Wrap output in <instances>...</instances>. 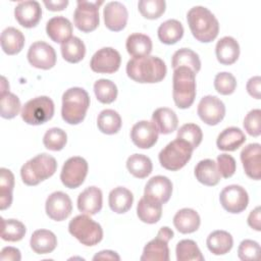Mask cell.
<instances>
[{"instance_id":"cell-1","label":"cell","mask_w":261,"mask_h":261,"mask_svg":"<svg viewBox=\"0 0 261 261\" xmlns=\"http://www.w3.org/2000/svg\"><path fill=\"white\" fill-rule=\"evenodd\" d=\"M166 71L164 61L157 56L132 58L126 64L127 76L141 84L159 83L165 77Z\"/></svg>"},{"instance_id":"cell-2","label":"cell","mask_w":261,"mask_h":261,"mask_svg":"<svg viewBox=\"0 0 261 261\" xmlns=\"http://www.w3.org/2000/svg\"><path fill=\"white\" fill-rule=\"evenodd\" d=\"M187 20L196 40L202 43H209L216 39L219 32V22L208 8L194 6L189 10Z\"/></svg>"},{"instance_id":"cell-3","label":"cell","mask_w":261,"mask_h":261,"mask_svg":"<svg viewBox=\"0 0 261 261\" xmlns=\"http://www.w3.org/2000/svg\"><path fill=\"white\" fill-rule=\"evenodd\" d=\"M172 96L176 107L187 109L196 98V73L189 67L180 66L173 69Z\"/></svg>"},{"instance_id":"cell-4","label":"cell","mask_w":261,"mask_h":261,"mask_svg":"<svg viewBox=\"0 0 261 261\" xmlns=\"http://www.w3.org/2000/svg\"><path fill=\"white\" fill-rule=\"evenodd\" d=\"M90 106V97L86 90L73 87L66 90L62 95L61 116L69 124L81 123Z\"/></svg>"},{"instance_id":"cell-5","label":"cell","mask_w":261,"mask_h":261,"mask_svg":"<svg viewBox=\"0 0 261 261\" xmlns=\"http://www.w3.org/2000/svg\"><path fill=\"white\" fill-rule=\"evenodd\" d=\"M57 169V162L54 157L42 153L27 161L21 169L20 175L27 186H37L41 181L52 176Z\"/></svg>"},{"instance_id":"cell-6","label":"cell","mask_w":261,"mask_h":261,"mask_svg":"<svg viewBox=\"0 0 261 261\" xmlns=\"http://www.w3.org/2000/svg\"><path fill=\"white\" fill-rule=\"evenodd\" d=\"M193 151L194 149L188 142L176 138L160 151L158 155L159 162L165 169L176 171L189 162Z\"/></svg>"},{"instance_id":"cell-7","label":"cell","mask_w":261,"mask_h":261,"mask_svg":"<svg viewBox=\"0 0 261 261\" xmlns=\"http://www.w3.org/2000/svg\"><path fill=\"white\" fill-rule=\"evenodd\" d=\"M68 231L85 246H95L103 239L101 225L85 214L77 215L69 221Z\"/></svg>"},{"instance_id":"cell-8","label":"cell","mask_w":261,"mask_h":261,"mask_svg":"<svg viewBox=\"0 0 261 261\" xmlns=\"http://www.w3.org/2000/svg\"><path fill=\"white\" fill-rule=\"evenodd\" d=\"M54 103L47 96H40L29 100L21 109V118L32 125H39L50 120L54 115Z\"/></svg>"},{"instance_id":"cell-9","label":"cell","mask_w":261,"mask_h":261,"mask_svg":"<svg viewBox=\"0 0 261 261\" xmlns=\"http://www.w3.org/2000/svg\"><path fill=\"white\" fill-rule=\"evenodd\" d=\"M173 238V231L168 226H162L155 239L151 240L143 250L142 261H168V242Z\"/></svg>"},{"instance_id":"cell-10","label":"cell","mask_w":261,"mask_h":261,"mask_svg":"<svg viewBox=\"0 0 261 261\" xmlns=\"http://www.w3.org/2000/svg\"><path fill=\"white\" fill-rule=\"evenodd\" d=\"M102 1H85L79 0L73 13L74 25L84 33L95 31L99 25V6Z\"/></svg>"},{"instance_id":"cell-11","label":"cell","mask_w":261,"mask_h":261,"mask_svg":"<svg viewBox=\"0 0 261 261\" xmlns=\"http://www.w3.org/2000/svg\"><path fill=\"white\" fill-rule=\"evenodd\" d=\"M88 162L80 156L68 158L63 164L60 179L68 189H76L84 181L88 174Z\"/></svg>"},{"instance_id":"cell-12","label":"cell","mask_w":261,"mask_h":261,"mask_svg":"<svg viewBox=\"0 0 261 261\" xmlns=\"http://www.w3.org/2000/svg\"><path fill=\"white\" fill-rule=\"evenodd\" d=\"M219 200L224 210L237 214L243 212L247 208L249 196L243 187L239 185H230L221 191Z\"/></svg>"},{"instance_id":"cell-13","label":"cell","mask_w":261,"mask_h":261,"mask_svg":"<svg viewBox=\"0 0 261 261\" xmlns=\"http://www.w3.org/2000/svg\"><path fill=\"white\" fill-rule=\"evenodd\" d=\"M197 112L203 122L209 125H216L224 118L225 106L219 98L208 95L200 100Z\"/></svg>"},{"instance_id":"cell-14","label":"cell","mask_w":261,"mask_h":261,"mask_svg":"<svg viewBox=\"0 0 261 261\" xmlns=\"http://www.w3.org/2000/svg\"><path fill=\"white\" fill-rule=\"evenodd\" d=\"M121 62L120 54L111 47L99 49L90 62L91 69L98 73H113L118 70Z\"/></svg>"},{"instance_id":"cell-15","label":"cell","mask_w":261,"mask_h":261,"mask_svg":"<svg viewBox=\"0 0 261 261\" xmlns=\"http://www.w3.org/2000/svg\"><path fill=\"white\" fill-rule=\"evenodd\" d=\"M31 65L40 69H50L56 64V53L52 46L43 41L33 43L28 51Z\"/></svg>"},{"instance_id":"cell-16","label":"cell","mask_w":261,"mask_h":261,"mask_svg":"<svg viewBox=\"0 0 261 261\" xmlns=\"http://www.w3.org/2000/svg\"><path fill=\"white\" fill-rule=\"evenodd\" d=\"M172 194L171 180L163 175H155L151 177L145 186L144 197L155 203L165 204L168 202Z\"/></svg>"},{"instance_id":"cell-17","label":"cell","mask_w":261,"mask_h":261,"mask_svg":"<svg viewBox=\"0 0 261 261\" xmlns=\"http://www.w3.org/2000/svg\"><path fill=\"white\" fill-rule=\"evenodd\" d=\"M45 209L47 215L55 221L66 219L72 211V203L69 196L63 192H54L46 200Z\"/></svg>"},{"instance_id":"cell-18","label":"cell","mask_w":261,"mask_h":261,"mask_svg":"<svg viewBox=\"0 0 261 261\" xmlns=\"http://www.w3.org/2000/svg\"><path fill=\"white\" fill-rule=\"evenodd\" d=\"M158 128L153 121L141 120L135 123L130 130V139L133 143L141 149H149L153 147L158 140Z\"/></svg>"},{"instance_id":"cell-19","label":"cell","mask_w":261,"mask_h":261,"mask_svg":"<svg viewBox=\"0 0 261 261\" xmlns=\"http://www.w3.org/2000/svg\"><path fill=\"white\" fill-rule=\"evenodd\" d=\"M241 160L245 173L252 179L259 180L261 177V146L252 143L243 148Z\"/></svg>"},{"instance_id":"cell-20","label":"cell","mask_w":261,"mask_h":261,"mask_svg":"<svg viewBox=\"0 0 261 261\" xmlns=\"http://www.w3.org/2000/svg\"><path fill=\"white\" fill-rule=\"evenodd\" d=\"M14 16L17 22L27 29L36 27L41 17L42 9L38 1H20L14 8Z\"/></svg>"},{"instance_id":"cell-21","label":"cell","mask_w":261,"mask_h":261,"mask_svg":"<svg viewBox=\"0 0 261 261\" xmlns=\"http://www.w3.org/2000/svg\"><path fill=\"white\" fill-rule=\"evenodd\" d=\"M104 22L108 30L112 32L122 31L127 22L128 13L126 7L118 2L111 1L108 2L103 9Z\"/></svg>"},{"instance_id":"cell-22","label":"cell","mask_w":261,"mask_h":261,"mask_svg":"<svg viewBox=\"0 0 261 261\" xmlns=\"http://www.w3.org/2000/svg\"><path fill=\"white\" fill-rule=\"evenodd\" d=\"M102 191L97 187H89L77 197V209L87 215H95L102 209Z\"/></svg>"},{"instance_id":"cell-23","label":"cell","mask_w":261,"mask_h":261,"mask_svg":"<svg viewBox=\"0 0 261 261\" xmlns=\"http://www.w3.org/2000/svg\"><path fill=\"white\" fill-rule=\"evenodd\" d=\"M46 33L53 42L63 44L71 38L72 24L64 16H54L47 21Z\"/></svg>"},{"instance_id":"cell-24","label":"cell","mask_w":261,"mask_h":261,"mask_svg":"<svg viewBox=\"0 0 261 261\" xmlns=\"http://www.w3.org/2000/svg\"><path fill=\"white\" fill-rule=\"evenodd\" d=\"M215 54L221 64H233L240 56V45L232 37H223L216 44Z\"/></svg>"},{"instance_id":"cell-25","label":"cell","mask_w":261,"mask_h":261,"mask_svg":"<svg viewBox=\"0 0 261 261\" xmlns=\"http://www.w3.org/2000/svg\"><path fill=\"white\" fill-rule=\"evenodd\" d=\"M201 223L198 212L191 208L178 210L173 217V225L180 233H192L196 231Z\"/></svg>"},{"instance_id":"cell-26","label":"cell","mask_w":261,"mask_h":261,"mask_svg":"<svg viewBox=\"0 0 261 261\" xmlns=\"http://www.w3.org/2000/svg\"><path fill=\"white\" fill-rule=\"evenodd\" d=\"M246 141L244 132L236 126H230L223 129L217 137L216 145L222 151H236Z\"/></svg>"},{"instance_id":"cell-27","label":"cell","mask_w":261,"mask_h":261,"mask_svg":"<svg viewBox=\"0 0 261 261\" xmlns=\"http://www.w3.org/2000/svg\"><path fill=\"white\" fill-rule=\"evenodd\" d=\"M30 245L32 250L37 254H49L55 250L57 238L51 230L38 229L33 232Z\"/></svg>"},{"instance_id":"cell-28","label":"cell","mask_w":261,"mask_h":261,"mask_svg":"<svg viewBox=\"0 0 261 261\" xmlns=\"http://www.w3.org/2000/svg\"><path fill=\"white\" fill-rule=\"evenodd\" d=\"M24 41L23 34L13 27H8L1 33V48L8 55L19 53L24 46Z\"/></svg>"},{"instance_id":"cell-29","label":"cell","mask_w":261,"mask_h":261,"mask_svg":"<svg viewBox=\"0 0 261 261\" xmlns=\"http://www.w3.org/2000/svg\"><path fill=\"white\" fill-rule=\"evenodd\" d=\"M195 176L199 182L208 187L216 186L221 178L217 164L212 159L201 160L195 167Z\"/></svg>"},{"instance_id":"cell-30","label":"cell","mask_w":261,"mask_h":261,"mask_svg":"<svg viewBox=\"0 0 261 261\" xmlns=\"http://www.w3.org/2000/svg\"><path fill=\"white\" fill-rule=\"evenodd\" d=\"M152 121L162 135H168L174 132L178 125V119L173 110L167 107L156 109L152 114Z\"/></svg>"},{"instance_id":"cell-31","label":"cell","mask_w":261,"mask_h":261,"mask_svg":"<svg viewBox=\"0 0 261 261\" xmlns=\"http://www.w3.org/2000/svg\"><path fill=\"white\" fill-rule=\"evenodd\" d=\"M125 47L133 58L148 56L152 51V40L147 35L135 33L127 37Z\"/></svg>"},{"instance_id":"cell-32","label":"cell","mask_w":261,"mask_h":261,"mask_svg":"<svg viewBox=\"0 0 261 261\" xmlns=\"http://www.w3.org/2000/svg\"><path fill=\"white\" fill-rule=\"evenodd\" d=\"M134 202V196L129 190L123 187H117L109 193L108 203L110 209L118 214L127 212Z\"/></svg>"},{"instance_id":"cell-33","label":"cell","mask_w":261,"mask_h":261,"mask_svg":"<svg viewBox=\"0 0 261 261\" xmlns=\"http://www.w3.org/2000/svg\"><path fill=\"white\" fill-rule=\"evenodd\" d=\"M206 245L212 254L224 255L231 250L233 239L231 234L225 230H214L207 237Z\"/></svg>"},{"instance_id":"cell-34","label":"cell","mask_w":261,"mask_h":261,"mask_svg":"<svg viewBox=\"0 0 261 261\" xmlns=\"http://www.w3.org/2000/svg\"><path fill=\"white\" fill-rule=\"evenodd\" d=\"M157 35L163 44L172 45L182 38L184 27L181 22L176 19H168L159 25Z\"/></svg>"},{"instance_id":"cell-35","label":"cell","mask_w":261,"mask_h":261,"mask_svg":"<svg viewBox=\"0 0 261 261\" xmlns=\"http://www.w3.org/2000/svg\"><path fill=\"white\" fill-rule=\"evenodd\" d=\"M137 215L139 219L145 223H156L160 220L162 215V204L151 202L143 197L137 205Z\"/></svg>"},{"instance_id":"cell-36","label":"cell","mask_w":261,"mask_h":261,"mask_svg":"<svg viewBox=\"0 0 261 261\" xmlns=\"http://www.w3.org/2000/svg\"><path fill=\"white\" fill-rule=\"evenodd\" d=\"M171 65L173 69L180 66L189 67L197 74L201 68V60L195 51L189 48H181L172 55Z\"/></svg>"},{"instance_id":"cell-37","label":"cell","mask_w":261,"mask_h":261,"mask_svg":"<svg viewBox=\"0 0 261 261\" xmlns=\"http://www.w3.org/2000/svg\"><path fill=\"white\" fill-rule=\"evenodd\" d=\"M121 117L113 109L102 110L97 117V125L101 133L106 135H114L121 127Z\"/></svg>"},{"instance_id":"cell-38","label":"cell","mask_w":261,"mask_h":261,"mask_svg":"<svg viewBox=\"0 0 261 261\" xmlns=\"http://www.w3.org/2000/svg\"><path fill=\"white\" fill-rule=\"evenodd\" d=\"M126 168L135 177L145 178L152 172L153 165L148 156L144 154H133L126 160Z\"/></svg>"},{"instance_id":"cell-39","label":"cell","mask_w":261,"mask_h":261,"mask_svg":"<svg viewBox=\"0 0 261 261\" xmlns=\"http://www.w3.org/2000/svg\"><path fill=\"white\" fill-rule=\"evenodd\" d=\"M60 49L63 59L69 63L80 62L86 54V46L77 37H71L69 40L61 44Z\"/></svg>"},{"instance_id":"cell-40","label":"cell","mask_w":261,"mask_h":261,"mask_svg":"<svg viewBox=\"0 0 261 261\" xmlns=\"http://www.w3.org/2000/svg\"><path fill=\"white\" fill-rule=\"evenodd\" d=\"M14 175L7 168H0V209L5 210L12 203Z\"/></svg>"},{"instance_id":"cell-41","label":"cell","mask_w":261,"mask_h":261,"mask_svg":"<svg viewBox=\"0 0 261 261\" xmlns=\"http://www.w3.org/2000/svg\"><path fill=\"white\" fill-rule=\"evenodd\" d=\"M1 239L7 242H18L25 234V226L16 219L1 218Z\"/></svg>"},{"instance_id":"cell-42","label":"cell","mask_w":261,"mask_h":261,"mask_svg":"<svg viewBox=\"0 0 261 261\" xmlns=\"http://www.w3.org/2000/svg\"><path fill=\"white\" fill-rule=\"evenodd\" d=\"M177 261H203L199 247L193 240H181L177 243L175 248Z\"/></svg>"},{"instance_id":"cell-43","label":"cell","mask_w":261,"mask_h":261,"mask_svg":"<svg viewBox=\"0 0 261 261\" xmlns=\"http://www.w3.org/2000/svg\"><path fill=\"white\" fill-rule=\"evenodd\" d=\"M94 92L97 100L103 104H110L114 102L117 97L116 85L106 79H100L95 82Z\"/></svg>"},{"instance_id":"cell-44","label":"cell","mask_w":261,"mask_h":261,"mask_svg":"<svg viewBox=\"0 0 261 261\" xmlns=\"http://www.w3.org/2000/svg\"><path fill=\"white\" fill-rule=\"evenodd\" d=\"M0 107H1V112H0L1 117L5 119H11V118H14L19 113L21 105L16 95L10 92H6L1 94Z\"/></svg>"},{"instance_id":"cell-45","label":"cell","mask_w":261,"mask_h":261,"mask_svg":"<svg viewBox=\"0 0 261 261\" xmlns=\"http://www.w3.org/2000/svg\"><path fill=\"white\" fill-rule=\"evenodd\" d=\"M67 142L66 133L59 127L49 128L43 138L44 146L51 151H60L62 150Z\"/></svg>"},{"instance_id":"cell-46","label":"cell","mask_w":261,"mask_h":261,"mask_svg":"<svg viewBox=\"0 0 261 261\" xmlns=\"http://www.w3.org/2000/svg\"><path fill=\"white\" fill-rule=\"evenodd\" d=\"M140 13L147 19L159 18L166 8L164 0H141L138 3Z\"/></svg>"},{"instance_id":"cell-47","label":"cell","mask_w":261,"mask_h":261,"mask_svg":"<svg viewBox=\"0 0 261 261\" xmlns=\"http://www.w3.org/2000/svg\"><path fill=\"white\" fill-rule=\"evenodd\" d=\"M177 139L188 142L193 149H196L202 142L203 133L201 127L196 123H186L177 130Z\"/></svg>"},{"instance_id":"cell-48","label":"cell","mask_w":261,"mask_h":261,"mask_svg":"<svg viewBox=\"0 0 261 261\" xmlns=\"http://www.w3.org/2000/svg\"><path fill=\"white\" fill-rule=\"evenodd\" d=\"M214 88L221 95H230L237 88V80L230 72H219L214 79Z\"/></svg>"},{"instance_id":"cell-49","label":"cell","mask_w":261,"mask_h":261,"mask_svg":"<svg viewBox=\"0 0 261 261\" xmlns=\"http://www.w3.org/2000/svg\"><path fill=\"white\" fill-rule=\"evenodd\" d=\"M260 246L253 240H244L238 249V256L243 261L256 260L259 257Z\"/></svg>"},{"instance_id":"cell-50","label":"cell","mask_w":261,"mask_h":261,"mask_svg":"<svg viewBox=\"0 0 261 261\" xmlns=\"http://www.w3.org/2000/svg\"><path fill=\"white\" fill-rule=\"evenodd\" d=\"M244 127L252 137H259L261 134V110H251L244 119Z\"/></svg>"},{"instance_id":"cell-51","label":"cell","mask_w":261,"mask_h":261,"mask_svg":"<svg viewBox=\"0 0 261 261\" xmlns=\"http://www.w3.org/2000/svg\"><path fill=\"white\" fill-rule=\"evenodd\" d=\"M217 168L220 175L224 178L232 176L237 169V162L231 155L220 154L217 156Z\"/></svg>"},{"instance_id":"cell-52","label":"cell","mask_w":261,"mask_h":261,"mask_svg":"<svg viewBox=\"0 0 261 261\" xmlns=\"http://www.w3.org/2000/svg\"><path fill=\"white\" fill-rule=\"evenodd\" d=\"M247 92L255 99L261 98V77L259 75L251 77L247 83Z\"/></svg>"},{"instance_id":"cell-53","label":"cell","mask_w":261,"mask_h":261,"mask_svg":"<svg viewBox=\"0 0 261 261\" xmlns=\"http://www.w3.org/2000/svg\"><path fill=\"white\" fill-rule=\"evenodd\" d=\"M0 259L2 261H19L21 259L20 251L14 247H5L1 250Z\"/></svg>"},{"instance_id":"cell-54","label":"cell","mask_w":261,"mask_h":261,"mask_svg":"<svg viewBox=\"0 0 261 261\" xmlns=\"http://www.w3.org/2000/svg\"><path fill=\"white\" fill-rule=\"evenodd\" d=\"M248 224L257 231L261 230V209L259 206L250 212L248 216Z\"/></svg>"},{"instance_id":"cell-55","label":"cell","mask_w":261,"mask_h":261,"mask_svg":"<svg viewBox=\"0 0 261 261\" xmlns=\"http://www.w3.org/2000/svg\"><path fill=\"white\" fill-rule=\"evenodd\" d=\"M44 4L46 6V8L48 10H51V11H61L63 10L64 8H66V6L68 5V1L67 0H45L44 1Z\"/></svg>"},{"instance_id":"cell-56","label":"cell","mask_w":261,"mask_h":261,"mask_svg":"<svg viewBox=\"0 0 261 261\" xmlns=\"http://www.w3.org/2000/svg\"><path fill=\"white\" fill-rule=\"evenodd\" d=\"M93 260H120V257L119 255L114 252V251H111V250H104V251H101L99 253H97L94 257H93Z\"/></svg>"},{"instance_id":"cell-57","label":"cell","mask_w":261,"mask_h":261,"mask_svg":"<svg viewBox=\"0 0 261 261\" xmlns=\"http://www.w3.org/2000/svg\"><path fill=\"white\" fill-rule=\"evenodd\" d=\"M1 80H2V82H1V94L9 92V85L6 82V79L4 76H2Z\"/></svg>"}]
</instances>
